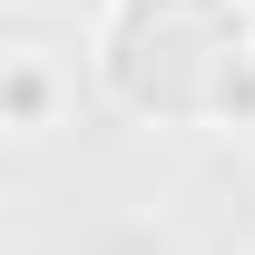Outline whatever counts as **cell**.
<instances>
[{
	"mask_svg": "<svg viewBox=\"0 0 255 255\" xmlns=\"http://www.w3.org/2000/svg\"><path fill=\"white\" fill-rule=\"evenodd\" d=\"M98 69L137 118H255V10L246 0H118Z\"/></svg>",
	"mask_w": 255,
	"mask_h": 255,
	"instance_id": "cell-1",
	"label": "cell"
},
{
	"mask_svg": "<svg viewBox=\"0 0 255 255\" xmlns=\"http://www.w3.org/2000/svg\"><path fill=\"white\" fill-rule=\"evenodd\" d=\"M39 108H49V79H39V59H20V69H10V118L39 128Z\"/></svg>",
	"mask_w": 255,
	"mask_h": 255,
	"instance_id": "cell-2",
	"label": "cell"
}]
</instances>
